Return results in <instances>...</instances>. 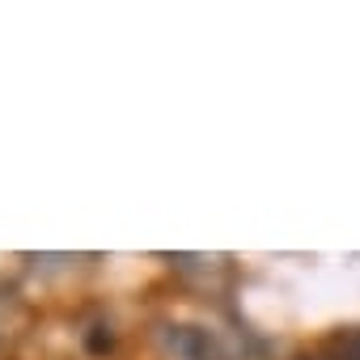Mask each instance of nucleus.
Returning <instances> with one entry per match:
<instances>
[{
  "label": "nucleus",
  "mask_w": 360,
  "mask_h": 360,
  "mask_svg": "<svg viewBox=\"0 0 360 360\" xmlns=\"http://www.w3.org/2000/svg\"><path fill=\"white\" fill-rule=\"evenodd\" d=\"M309 360H360V326H339L335 335L318 343Z\"/></svg>",
  "instance_id": "3"
},
{
  "label": "nucleus",
  "mask_w": 360,
  "mask_h": 360,
  "mask_svg": "<svg viewBox=\"0 0 360 360\" xmlns=\"http://www.w3.org/2000/svg\"><path fill=\"white\" fill-rule=\"evenodd\" d=\"M169 263H174V271L195 276V280H204V284H217V280L233 276V267H229L225 255H174Z\"/></svg>",
  "instance_id": "2"
},
{
  "label": "nucleus",
  "mask_w": 360,
  "mask_h": 360,
  "mask_svg": "<svg viewBox=\"0 0 360 360\" xmlns=\"http://www.w3.org/2000/svg\"><path fill=\"white\" fill-rule=\"evenodd\" d=\"M26 301H22V292L13 288V284H0V356L9 352V343L22 335V326H26Z\"/></svg>",
  "instance_id": "1"
}]
</instances>
